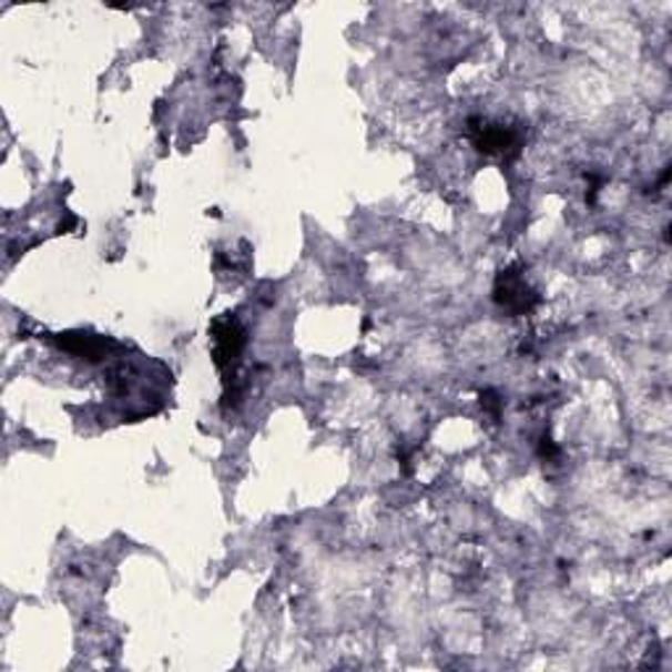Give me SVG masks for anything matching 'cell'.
<instances>
[{
    "instance_id": "obj_1",
    "label": "cell",
    "mask_w": 672,
    "mask_h": 672,
    "mask_svg": "<svg viewBox=\"0 0 672 672\" xmlns=\"http://www.w3.org/2000/svg\"><path fill=\"white\" fill-rule=\"evenodd\" d=\"M211 353H213V363H216L221 378H224V389L226 395L224 399H237L240 389V366H242V355H245L247 347V332L245 326L240 324V318L234 313H224V316L213 318L211 324Z\"/></svg>"
},
{
    "instance_id": "obj_2",
    "label": "cell",
    "mask_w": 672,
    "mask_h": 672,
    "mask_svg": "<svg viewBox=\"0 0 672 672\" xmlns=\"http://www.w3.org/2000/svg\"><path fill=\"white\" fill-rule=\"evenodd\" d=\"M470 138L474 145L486 155H505V159H515L523 145V132L518 126L491 124V121L470 119Z\"/></svg>"
},
{
    "instance_id": "obj_3",
    "label": "cell",
    "mask_w": 672,
    "mask_h": 672,
    "mask_svg": "<svg viewBox=\"0 0 672 672\" xmlns=\"http://www.w3.org/2000/svg\"><path fill=\"white\" fill-rule=\"evenodd\" d=\"M539 295L526 284L520 266H507L502 274L497 276L495 284V303L505 310H510L512 316H526L539 305Z\"/></svg>"
},
{
    "instance_id": "obj_4",
    "label": "cell",
    "mask_w": 672,
    "mask_h": 672,
    "mask_svg": "<svg viewBox=\"0 0 672 672\" xmlns=\"http://www.w3.org/2000/svg\"><path fill=\"white\" fill-rule=\"evenodd\" d=\"M61 347L69 349V353L88 357V360H98L103 355V339L90 334H61Z\"/></svg>"
}]
</instances>
